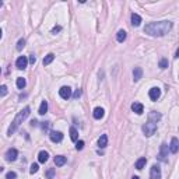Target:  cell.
Listing matches in <instances>:
<instances>
[{
    "label": "cell",
    "instance_id": "obj_1",
    "mask_svg": "<svg viewBox=\"0 0 179 179\" xmlns=\"http://www.w3.org/2000/svg\"><path fill=\"white\" fill-rule=\"evenodd\" d=\"M173 24L172 21H158V23H150L144 27V32L151 37H164L172 30Z\"/></svg>",
    "mask_w": 179,
    "mask_h": 179
},
{
    "label": "cell",
    "instance_id": "obj_2",
    "mask_svg": "<svg viewBox=\"0 0 179 179\" xmlns=\"http://www.w3.org/2000/svg\"><path fill=\"white\" fill-rule=\"evenodd\" d=\"M30 113H31V108H30V106H25L23 111H20V112L17 113V116L14 117V120L11 122V125H10V127H8V130H7L8 136H11V134L16 133V130L18 129V126L21 125L24 120L30 116Z\"/></svg>",
    "mask_w": 179,
    "mask_h": 179
},
{
    "label": "cell",
    "instance_id": "obj_3",
    "mask_svg": "<svg viewBox=\"0 0 179 179\" xmlns=\"http://www.w3.org/2000/svg\"><path fill=\"white\" fill-rule=\"evenodd\" d=\"M156 130H157V123H154V122H150V120H148L146 125H143V132H144V134H146L147 137L153 136V134L156 133Z\"/></svg>",
    "mask_w": 179,
    "mask_h": 179
},
{
    "label": "cell",
    "instance_id": "obj_4",
    "mask_svg": "<svg viewBox=\"0 0 179 179\" xmlns=\"http://www.w3.org/2000/svg\"><path fill=\"white\" fill-rule=\"evenodd\" d=\"M158 160L162 162H168V144L162 143L161 148H160V154H158Z\"/></svg>",
    "mask_w": 179,
    "mask_h": 179
},
{
    "label": "cell",
    "instance_id": "obj_5",
    "mask_svg": "<svg viewBox=\"0 0 179 179\" xmlns=\"http://www.w3.org/2000/svg\"><path fill=\"white\" fill-rule=\"evenodd\" d=\"M6 161H8V162H13V161H16L17 157H18V151H17L16 148H10V150H7V153H6Z\"/></svg>",
    "mask_w": 179,
    "mask_h": 179
},
{
    "label": "cell",
    "instance_id": "obj_6",
    "mask_svg": "<svg viewBox=\"0 0 179 179\" xmlns=\"http://www.w3.org/2000/svg\"><path fill=\"white\" fill-rule=\"evenodd\" d=\"M150 179H161V169L158 165H153L150 171Z\"/></svg>",
    "mask_w": 179,
    "mask_h": 179
},
{
    "label": "cell",
    "instance_id": "obj_7",
    "mask_svg": "<svg viewBox=\"0 0 179 179\" xmlns=\"http://www.w3.org/2000/svg\"><path fill=\"white\" fill-rule=\"evenodd\" d=\"M27 64H28V59H27V56H20V57L17 59V62H16L17 69H20V70H24V69L27 67Z\"/></svg>",
    "mask_w": 179,
    "mask_h": 179
},
{
    "label": "cell",
    "instance_id": "obj_8",
    "mask_svg": "<svg viewBox=\"0 0 179 179\" xmlns=\"http://www.w3.org/2000/svg\"><path fill=\"white\" fill-rule=\"evenodd\" d=\"M59 95L62 97L63 100H69L71 97V88L70 87H66V86L62 87V88L59 90Z\"/></svg>",
    "mask_w": 179,
    "mask_h": 179
},
{
    "label": "cell",
    "instance_id": "obj_9",
    "mask_svg": "<svg viewBox=\"0 0 179 179\" xmlns=\"http://www.w3.org/2000/svg\"><path fill=\"white\" fill-rule=\"evenodd\" d=\"M148 95H150V100H151V101H157V100L161 97V90H160V88H157V87H154V88H151V90H150Z\"/></svg>",
    "mask_w": 179,
    "mask_h": 179
},
{
    "label": "cell",
    "instance_id": "obj_10",
    "mask_svg": "<svg viewBox=\"0 0 179 179\" xmlns=\"http://www.w3.org/2000/svg\"><path fill=\"white\" fill-rule=\"evenodd\" d=\"M49 137H50V140L53 141V143H60V141L63 140V134L60 132H50V134H49Z\"/></svg>",
    "mask_w": 179,
    "mask_h": 179
},
{
    "label": "cell",
    "instance_id": "obj_11",
    "mask_svg": "<svg viewBox=\"0 0 179 179\" xmlns=\"http://www.w3.org/2000/svg\"><path fill=\"white\" fill-rule=\"evenodd\" d=\"M179 150V141L176 137H172L171 140V146H169V151H171L172 154H176Z\"/></svg>",
    "mask_w": 179,
    "mask_h": 179
},
{
    "label": "cell",
    "instance_id": "obj_12",
    "mask_svg": "<svg viewBox=\"0 0 179 179\" xmlns=\"http://www.w3.org/2000/svg\"><path fill=\"white\" fill-rule=\"evenodd\" d=\"M132 109H133V112H136L137 115H141L143 113V105H141L140 102H133L132 104Z\"/></svg>",
    "mask_w": 179,
    "mask_h": 179
},
{
    "label": "cell",
    "instance_id": "obj_13",
    "mask_svg": "<svg viewBox=\"0 0 179 179\" xmlns=\"http://www.w3.org/2000/svg\"><path fill=\"white\" fill-rule=\"evenodd\" d=\"M147 164V160H146V157H141V158H139L137 161H136V164H134V167H136V169H143L144 168V165Z\"/></svg>",
    "mask_w": 179,
    "mask_h": 179
},
{
    "label": "cell",
    "instance_id": "obj_14",
    "mask_svg": "<svg viewBox=\"0 0 179 179\" xmlns=\"http://www.w3.org/2000/svg\"><path fill=\"white\" fill-rule=\"evenodd\" d=\"M94 117L95 119H101V117H104V115H105V111L101 108V106H98V108L94 109Z\"/></svg>",
    "mask_w": 179,
    "mask_h": 179
},
{
    "label": "cell",
    "instance_id": "obj_15",
    "mask_svg": "<svg viewBox=\"0 0 179 179\" xmlns=\"http://www.w3.org/2000/svg\"><path fill=\"white\" fill-rule=\"evenodd\" d=\"M66 157H63V156H56L55 157V165L56 167H62V165H64L66 164Z\"/></svg>",
    "mask_w": 179,
    "mask_h": 179
},
{
    "label": "cell",
    "instance_id": "obj_16",
    "mask_svg": "<svg viewBox=\"0 0 179 179\" xmlns=\"http://www.w3.org/2000/svg\"><path fill=\"white\" fill-rule=\"evenodd\" d=\"M143 76V70H141V67H134V70H133V77H134V81H139Z\"/></svg>",
    "mask_w": 179,
    "mask_h": 179
},
{
    "label": "cell",
    "instance_id": "obj_17",
    "mask_svg": "<svg viewBox=\"0 0 179 179\" xmlns=\"http://www.w3.org/2000/svg\"><path fill=\"white\" fill-rule=\"evenodd\" d=\"M48 158H49V154H48L46 151H41L38 154V161L41 164H45L48 161Z\"/></svg>",
    "mask_w": 179,
    "mask_h": 179
},
{
    "label": "cell",
    "instance_id": "obj_18",
    "mask_svg": "<svg viewBox=\"0 0 179 179\" xmlns=\"http://www.w3.org/2000/svg\"><path fill=\"white\" fill-rule=\"evenodd\" d=\"M106 144H108V136L106 134H102L101 137L98 139V146L101 148H104V147H106Z\"/></svg>",
    "mask_w": 179,
    "mask_h": 179
},
{
    "label": "cell",
    "instance_id": "obj_19",
    "mask_svg": "<svg viewBox=\"0 0 179 179\" xmlns=\"http://www.w3.org/2000/svg\"><path fill=\"white\" fill-rule=\"evenodd\" d=\"M160 119H161V115H160V113H157V112H151V113L148 115V120H150V122H154V123H157Z\"/></svg>",
    "mask_w": 179,
    "mask_h": 179
},
{
    "label": "cell",
    "instance_id": "obj_20",
    "mask_svg": "<svg viewBox=\"0 0 179 179\" xmlns=\"http://www.w3.org/2000/svg\"><path fill=\"white\" fill-rule=\"evenodd\" d=\"M141 23V17L139 16V14H136V13H133L132 14V24L134 25V27H139Z\"/></svg>",
    "mask_w": 179,
    "mask_h": 179
},
{
    "label": "cell",
    "instance_id": "obj_21",
    "mask_svg": "<svg viewBox=\"0 0 179 179\" xmlns=\"http://www.w3.org/2000/svg\"><path fill=\"white\" fill-rule=\"evenodd\" d=\"M46 112H48V102L46 101H42V102H41V106H39L38 113H39V115H45Z\"/></svg>",
    "mask_w": 179,
    "mask_h": 179
},
{
    "label": "cell",
    "instance_id": "obj_22",
    "mask_svg": "<svg viewBox=\"0 0 179 179\" xmlns=\"http://www.w3.org/2000/svg\"><path fill=\"white\" fill-rule=\"evenodd\" d=\"M126 37H127V34H126L125 30H120V31H117V35H116L117 42H123V41L126 39Z\"/></svg>",
    "mask_w": 179,
    "mask_h": 179
},
{
    "label": "cell",
    "instance_id": "obj_23",
    "mask_svg": "<svg viewBox=\"0 0 179 179\" xmlns=\"http://www.w3.org/2000/svg\"><path fill=\"white\" fill-rule=\"evenodd\" d=\"M53 59H55V55L53 53H49L45 56V59H44V66H48V64H50V63L53 62Z\"/></svg>",
    "mask_w": 179,
    "mask_h": 179
},
{
    "label": "cell",
    "instance_id": "obj_24",
    "mask_svg": "<svg viewBox=\"0 0 179 179\" xmlns=\"http://www.w3.org/2000/svg\"><path fill=\"white\" fill-rule=\"evenodd\" d=\"M70 139L73 141H77V139H78V132L74 127H70Z\"/></svg>",
    "mask_w": 179,
    "mask_h": 179
},
{
    "label": "cell",
    "instance_id": "obj_25",
    "mask_svg": "<svg viewBox=\"0 0 179 179\" xmlns=\"http://www.w3.org/2000/svg\"><path fill=\"white\" fill-rule=\"evenodd\" d=\"M25 84H27L25 78H23V77H18V78H17V87H18L20 90H23L24 87H25Z\"/></svg>",
    "mask_w": 179,
    "mask_h": 179
},
{
    "label": "cell",
    "instance_id": "obj_26",
    "mask_svg": "<svg viewBox=\"0 0 179 179\" xmlns=\"http://www.w3.org/2000/svg\"><path fill=\"white\" fill-rule=\"evenodd\" d=\"M168 64H169V63H168V59H165V57H162V59L160 60V67H161V69H167Z\"/></svg>",
    "mask_w": 179,
    "mask_h": 179
},
{
    "label": "cell",
    "instance_id": "obj_27",
    "mask_svg": "<svg viewBox=\"0 0 179 179\" xmlns=\"http://www.w3.org/2000/svg\"><path fill=\"white\" fill-rule=\"evenodd\" d=\"M8 94V90L6 86H0V97H6Z\"/></svg>",
    "mask_w": 179,
    "mask_h": 179
},
{
    "label": "cell",
    "instance_id": "obj_28",
    "mask_svg": "<svg viewBox=\"0 0 179 179\" xmlns=\"http://www.w3.org/2000/svg\"><path fill=\"white\" fill-rule=\"evenodd\" d=\"M24 46H25V39L21 38L18 42H17V50H21Z\"/></svg>",
    "mask_w": 179,
    "mask_h": 179
},
{
    "label": "cell",
    "instance_id": "obj_29",
    "mask_svg": "<svg viewBox=\"0 0 179 179\" xmlns=\"http://www.w3.org/2000/svg\"><path fill=\"white\" fill-rule=\"evenodd\" d=\"M38 164H32L31 165V168H30V173H32V175H34V173H35V172H38Z\"/></svg>",
    "mask_w": 179,
    "mask_h": 179
},
{
    "label": "cell",
    "instance_id": "obj_30",
    "mask_svg": "<svg viewBox=\"0 0 179 179\" xmlns=\"http://www.w3.org/2000/svg\"><path fill=\"white\" fill-rule=\"evenodd\" d=\"M16 178H17V173L13 171L7 172V175H6V179H16Z\"/></svg>",
    "mask_w": 179,
    "mask_h": 179
},
{
    "label": "cell",
    "instance_id": "obj_31",
    "mask_svg": "<svg viewBox=\"0 0 179 179\" xmlns=\"http://www.w3.org/2000/svg\"><path fill=\"white\" fill-rule=\"evenodd\" d=\"M83 148H84V141L78 140L77 144H76V150H78V151H80V150H83Z\"/></svg>",
    "mask_w": 179,
    "mask_h": 179
},
{
    "label": "cell",
    "instance_id": "obj_32",
    "mask_svg": "<svg viewBox=\"0 0 179 179\" xmlns=\"http://www.w3.org/2000/svg\"><path fill=\"white\" fill-rule=\"evenodd\" d=\"M53 176H55V169H53V168H50V169L46 172V178L48 179H52Z\"/></svg>",
    "mask_w": 179,
    "mask_h": 179
},
{
    "label": "cell",
    "instance_id": "obj_33",
    "mask_svg": "<svg viewBox=\"0 0 179 179\" xmlns=\"http://www.w3.org/2000/svg\"><path fill=\"white\" fill-rule=\"evenodd\" d=\"M80 95H81V90H76V93L73 94V98H74V100H77Z\"/></svg>",
    "mask_w": 179,
    "mask_h": 179
},
{
    "label": "cell",
    "instance_id": "obj_34",
    "mask_svg": "<svg viewBox=\"0 0 179 179\" xmlns=\"http://www.w3.org/2000/svg\"><path fill=\"white\" fill-rule=\"evenodd\" d=\"M60 30H62V27H60V25H57V27H53V28H52V34H56V32H59Z\"/></svg>",
    "mask_w": 179,
    "mask_h": 179
},
{
    "label": "cell",
    "instance_id": "obj_35",
    "mask_svg": "<svg viewBox=\"0 0 179 179\" xmlns=\"http://www.w3.org/2000/svg\"><path fill=\"white\" fill-rule=\"evenodd\" d=\"M28 62L31 63V64H34V63L37 62V57H35V56H30V59H28Z\"/></svg>",
    "mask_w": 179,
    "mask_h": 179
},
{
    "label": "cell",
    "instance_id": "obj_36",
    "mask_svg": "<svg viewBox=\"0 0 179 179\" xmlns=\"http://www.w3.org/2000/svg\"><path fill=\"white\" fill-rule=\"evenodd\" d=\"M37 123H38L37 120H32V122H31V126H37Z\"/></svg>",
    "mask_w": 179,
    "mask_h": 179
},
{
    "label": "cell",
    "instance_id": "obj_37",
    "mask_svg": "<svg viewBox=\"0 0 179 179\" xmlns=\"http://www.w3.org/2000/svg\"><path fill=\"white\" fill-rule=\"evenodd\" d=\"M1 35H3V31H1V30H0V38H1Z\"/></svg>",
    "mask_w": 179,
    "mask_h": 179
},
{
    "label": "cell",
    "instance_id": "obj_38",
    "mask_svg": "<svg viewBox=\"0 0 179 179\" xmlns=\"http://www.w3.org/2000/svg\"><path fill=\"white\" fill-rule=\"evenodd\" d=\"M132 179H139V176H133Z\"/></svg>",
    "mask_w": 179,
    "mask_h": 179
},
{
    "label": "cell",
    "instance_id": "obj_39",
    "mask_svg": "<svg viewBox=\"0 0 179 179\" xmlns=\"http://www.w3.org/2000/svg\"><path fill=\"white\" fill-rule=\"evenodd\" d=\"M0 172H3V168H1V167H0Z\"/></svg>",
    "mask_w": 179,
    "mask_h": 179
},
{
    "label": "cell",
    "instance_id": "obj_40",
    "mask_svg": "<svg viewBox=\"0 0 179 179\" xmlns=\"http://www.w3.org/2000/svg\"><path fill=\"white\" fill-rule=\"evenodd\" d=\"M1 6H3V3H1V1H0V7H1Z\"/></svg>",
    "mask_w": 179,
    "mask_h": 179
}]
</instances>
